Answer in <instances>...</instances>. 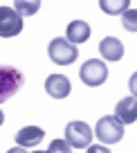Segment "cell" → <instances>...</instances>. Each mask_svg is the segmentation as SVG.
I'll use <instances>...</instances> for the list:
<instances>
[{"label":"cell","instance_id":"7c38bea8","mask_svg":"<svg viewBox=\"0 0 137 153\" xmlns=\"http://www.w3.org/2000/svg\"><path fill=\"white\" fill-rule=\"evenodd\" d=\"M99 7H101V11H106V14L117 16V14L128 11V0H101Z\"/></svg>","mask_w":137,"mask_h":153},{"label":"cell","instance_id":"3957f363","mask_svg":"<svg viewBox=\"0 0 137 153\" xmlns=\"http://www.w3.org/2000/svg\"><path fill=\"white\" fill-rule=\"evenodd\" d=\"M95 135L101 140L104 144H117L124 137V124L115 117V115H106L97 122Z\"/></svg>","mask_w":137,"mask_h":153},{"label":"cell","instance_id":"5b68a950","mask_svg":"<svg viewBox=\"0 0 137 153\" xmlns=\"http://www.w3.org/2000/svg\"><path fill=\"white\" fill-rule=\"evenodd\" d=\"M65 140L72 149H88L92 142V128L85 122H70L65 126Z\"/></svg>","mask_w":137,"mask_h":153},{"label":"cell","instance_id":"5bb4252c","mask_svg":"<svg viewBox=\"0 0 137 153\" xmlns=\"http://www.w3.org/2000/svg\"><path fill=\"white\" fill-rule=\"evenodd\" d=\"M121 25L128 32H137V9H128L121 16Z\"/></svg>","mask_w":137,"mask_h":153},{"label":"cell","instance_id":"277c9868","mask_svg":"<svg viewBox=\"0 0 137 153\" xmlns=\"http://www.w3.org/2000/svg\"><path fill=\"white\" fill-rule=\"evenodd\" d=\"M79 76H81V81H83L85 86L97 88L108 79V65H106L104 61H99V59H88V61L81 65Z\"/></svg>","mask_w":137,"mask_h":153},{"label":"cell","instance_id":"2e32d148","mask_svg":"<svg viewBox=\"0 0 137 153\" xmlns=\"http://www.w3.org/2000/svg\"><path fill=\"white\" fill-rule=\"evenodd\" d=\"M128 88H130V97H135V99H137V72L128 79Z\"/></svg>","mask_w":137,"mask_h":153},{"label":"cell","instance_id":"6da1fadb","mask_svg":"<svg viewBox=\"0 0 137 153\" xmlns=\"http://www.w3.org/2000/svg\"><path fill=\"white\" fill-rule=\"evenodd\" d=\"M25 76L20 70L11 65H0V101H9L23 88Z\"/></svg>","mask_w":137,"mask_h":153},{"label":"cell","instance_id":"9a60e30c","mask_svg":"<svg viewBox=\"0 0 137 153\" xmlns=\"http://www.w3.org/2000/svg\"><path fill=\"white\" fill-rule=\"evenodd\" d=\"M47 153H72V146L67 144V140H54L50 144Z\"/></svg>","mask_w":137,"mask_h":153},{"label":"cell","instance_id":"e0dca14e","mask_svg":"<svg viewBox=\"0 0 137 153\" xmlns=\"http://www.w3.org/2000/svg\"><path fill=\"white\" fill-rule=\"evenodd\" d=\"M88 153H110V151H108V146H104V144H90Z\"/></svg>","mask_w":137,"mask_h":153},{"label":"cell","instance_id":"30bf717a","mask_svg":"<svg viewBox=\"0 0 137 153\" xmlns=\"http://www.w3.org/2000/svg\"><path fill=\"white\" fill-rule=\"evenodd\" d=\"M99 52H101V56H104L106 61H119V59L124 56V45H121L119 38L108 36L99 43Z\"/></svg>","mask_w":137,"mask_h":153},{"label":"cell","instance_id":"ffe728a7","mask_svg":"<svg viewBox=\"0 0 137 153\" xmlns=\"http://www.w3.org/2000/svg\"><path fill=\"white\" fill-rule=\"evenodd\" d=\"M34 153H47V151H34Z\"/></svg>","mask_w":137,"mask_h":153},{"label":"cell","instance_id":"4fadbf2b","mask_svg":"<svg viewBox=\"0 0 137 153\" xmlns=\"http://www.w3.org/2000/svg\"><path fill=\"white\" fill-rule=\"evenodd\" d=\"M41 9V2L34 0V2H25V0H16V11L20 16H34L36 11Z\"/></svg>","mask_w":137,"mask_h":153},{"label":"cell","instance_id":"52a82bcc","mask_svg":"<svg viewBox=\"0 0 137 153\" xmlns=\"http://www.w3.org/2000/svg\"><path fill=\"white\" fill-rule=\"evenodd\" d=\"M70 90H72V81L67 76L63 74H52L47 76V81H45V92L54 99H65L70 97Z\"/></svg>","mask_w":137,"mask_h":153},{"label":"cell","instance_id":"ba28073f","mask_svg":"<svg viewBox=\"0 0 137 153\" xmlns=\"http://www.w3.org/2000/svg\"><path fill=\"white\" fill-rule=\"evenodd\" d=\"M115 117L121 124H133L137 122V99L135 97H124L121 101H117L115 106Z\"/></svg>","mask_w":137,"mask_h":153},{"label":"cell","instance_id":"8992f818","mask_svg":"<svg viewBox=\"0 0 137 153\" xmlns=\"http://www.w3.org/2000/svg\"><path fill=\"white\" fill-rule=\"evenodd\" d=\"M23 32V16L11 7H0V38H11Z\"/></svg>","mask_w":137,"mask_h":153},{"label":"cell","instance_id":"8fae6325","mask_svg":"<svg viewBox=\"0 0 137 153\" xmlns=\"http://www.w3.org/2000/svg\"><path fill=\"white\" fill-rule=\"evenodd\" d=\"M65 34H67V41H70L72 45L85 43V41L90 38V25L83 23V20H72V23L67 25Z\"/></svg>","mask_w":137,"mask_h":153},{"label":"cell","instance_id":"9c48e42d","mask_svg":"<svg viewBox=\"0 0 137 153\" xmlns=\"http://www.w3.org/2000/svg\"><path fill=\"white\" fill-rule=\"evenodd\" d=\"M43 137H45V131H43L41 126H25V128H20L18 133H16V142H18V146H23V149L41 144Z\"/></svg>","mask_w":137,"mask_h":153},{"label":"cell","instance_id":"d6986e66","mask_svg":"<svg viewBox=\"0 0 137 153\" xmlns=\"http://www.w3.org/2000/svg\"><path fill=\"white\" fill-rule=\"evenodd\" d=\"M2 122H5V115H2V110H0V124H2Z\"/></svg>","mask_w":137,"mask_h":153},{"label":"cell","instance_id":"7a4b0ae2","mask_svg":"<svg viewBox=\"0 0 137 153\" xmlns=\"http://www.w3.org/2000/svg\"><path fill=\"white\" fill-rule=\"evenodd\" d=\"M47 54L56 65H70L79 56V48L72 45L67 38H54L52 43L47 45Z\"/></svg>","mask_w":137,"mask_h":153},{"label":"cell","instance_id":"ac0fdd59","mask_svg":"<svg viewBox=\"0 0 137 153\" xmlns=\"http://www.w3.org/2000/svg\"><path fill=\"white\" fill-rule=\"evenodd\" d=\"M7 153H27V151H25L23 146H14V149H9Z\"/></svg>","mask_w":137,"mask_h":153}]
</instances>
